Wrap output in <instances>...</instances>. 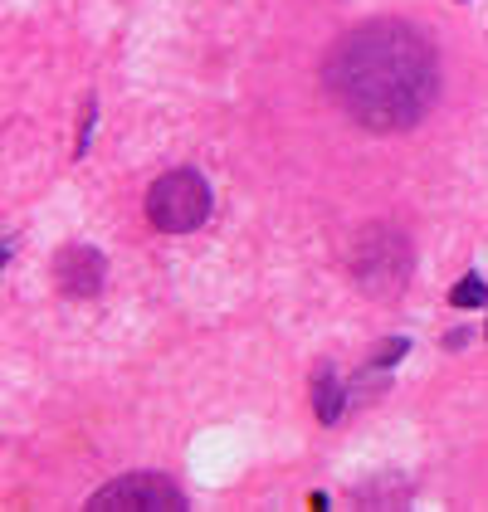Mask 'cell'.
Masks as SVG:
<instances>
[{"mask_svg": "<svg viewBox=\"0 0 488 512\" xmlns=\"http://www.w3.org/2000/svg\"><path fill=\"white\" fill-rule=\"evenodd\" d=\"M366 244H357V254H352V274L362 283L366 293H376V298H386V293H401L406 288V274H410V249L406 239L396 235V230H366Z\"/></svg>", "mask_w": 488, "mask_h": 512, "instance_id": "obj_3", "label": "cell"}, {"mask_svg": "<svg viewBox=\"0 0 488 512\" xmlns=\"http://www.w3.org/2000/svg\"><path fill=\"white\" fill-rule=\"evenodd\" d=\"M210 215V186L201 171H166L147 191V220L162 235H191Z\"/></svg>", "mask_w": 488, "mask_h": 512, "instance_id": "obj_2", "label": "cell"}, {"mask_svg": "<svg viewBox=\"0 0 488 512\" xmlns=\"http://www.w3.org/2000/svg\"><path fill=\"white\" fill-rule=\"evenodd\" d=\"M147 512V508H162V512H181L186 508V493L162 478V473H122L113 478L108 488H98L88 498V512Z\"/></svg>", "mask_w": 488, "mask_h": 512, "instance_id": "obj_4", "label": "cell"}, {"mask_svg": "<svg viewBox=\"0 0 488 512\" xmlns=\"http://www.w3.org/2000/svg\"><path fill=\"white\" fill-rule=\"evenodd\" d=\"M406 352H410V342H406V337H396V342H381L371 361H376V366H391V361H401Z\"/></svg>", "mask_w": 488, "mask_h": 512, "instance_id": "obj_8", "label": "cell"}, {"mask_svg": "<svg viewBox=\"0 0 488 512\" xmlns=\"http://www.w3.org/2000/svg\"><path fill=\"white\" fill-rule=\"evenodd\" d=\"M342 405H347L342 381L332 376V366H318V376H313V410H318V420H323V425H337V420H342Z\"/></svg>", "mask_w": 488, "mask_h": 512, "instance_id": "obj_6", "label": "cell"}, {"mask_svg": "<svg viewBox=\"0 0 488 512\" xmlns=\"http://www.w3.org/2000/svg\"><path fill=\"white\" fill-rule=\"evenodd\" d=\"M449 303H454V308H484L488 283L484 278H464V283H454V288H449Z\"/></svg>", "mask_w": 488, "mask_h": 512, "instance_id": "obj_7", "label": "cell"}, {"mask_svg": "<svg viewBox=\"0 0 488 512\" xmlns=\"http://www.w3.org/2000/svg\"><path fill=\"white\" fill-rule=\"evenodd\" d=\"M103 278H108V259H103L98 249H88V244L59 249V259H54V283H59L64 298H93V293L103 288Z\"/></svg>", "mask_w": 488, "mask_h": 512, "instance_id": "obj_5", "label": "cell"}, {"mask_svg": "<svg viewBox=\"0 0 488 512\" xmlns=\"http://www.w3.org/2000/svg\"><path fill=\"white\" fill-rule=\"evenodd\" d=\"M323 74L332 98L376 132L410 127L435 103V54L406 25H362L357 35L337 40Z\"/></svg>", "mask_w": 488, "mask_h": 512, "instance_id": "obj_1", "label": "cell"}]
</instances>
